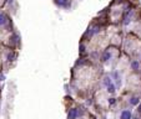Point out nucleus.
<instances>
[{
    "label": "nucleus",
    "instance_id": "nucleus-1",
    "mask_svg": "<svg viewBox=\"0 0 141 119\" xmlns=\"http://www.w3.org/2000/svg\"><path fill=\"white\" fill-rule=\"evenodd\" d=\"M10 23V20L5 12H0V26H5Z\"/></svg>",
    "mask_w": 141,
    "mask_h": 119
},
{
    "label": "nucleus",
    "instance_id": "nucleus-2",
    "mask_svg": "<svg viewBox=\"0 0 141 119\" xmlns=\"http://www.w3.org/2000/svg\"><path fill=\"white\" fill-rule=\"evenodd\" d=\"M76 117H77V109L71 108L68 113V119H76Z\"/></svg>",
    "mask_w": 141,
    "mask_h": 119
},
{
    "label": "nucleus",
    "instance_id": "nucleus-3",
    "mask_svg": "<svg viewBox=\"0 0 141 119\" xmlns=\"http://www.w3.org/2000/svg\"><path fill=\"white\" fill-rule=\"evenodd\" d=\"M120 119H131V112L129 109H125L121 112V115H120Z\"/></svg>",
    "mask_w": 141,
    "mask_h": 119
},
{
    "label": "nucleus",
    "instance_id": "nucleus-4",
    "mask_svg": "<svg viewBox=\"0 0 141 119\" xmlns=\"http://www.w3.org/2000/svg\"><path fill=\"white\" fill-rule=\"evenodd\" d=\"M54 1H55V4L57 5V6H69V4H68V1H69V0H54Z\"/></svg>",
    "mask_w": 141,
    "mask_h": 119
},
{
    "label": "nucleus",
    "instance_id": "nucleus-5",
    "mask_svg": "<svg viewBox=\"0 0 141 119\" xmlns=\"http://www.w3.org/2000/svg\"><path fill=\"white\" fill-rule=\"evenodd\" d=\"M111 58V53L109 52V51H105L104 53H103V57H101V60L104 62H106V61H109V60Z\"/></svg>",
    "mask_w": 141,
    "mask_h": 119
},
{
    "label": "nucleus",
    "instance_id": "nucleus-6",
    "mask_svg": "<svg viewBox=\"0 0 141 119\" xmlns=\"http://www.w3.org/2000/svg\"><path fill=\"white\" fill-rule=\"evenodd\" d=\"M130 104H132V106H139V104H140V99H139L137 97H132V98L130 99Z\"/></svg>",
    "mask_w": 141,
    "mask_h": 119
},
{
    "label": "nucleus",
    "instance_id": "nucleus-7",
    "mask_svg": "<svg viewBox=\"0 0 141 119\" xmlns=\"http://www.w3.org/2000/svg\"><path fill=\"white\" fill-rule=\"evenodd\" d=\"M131 68H132L134 71H137V70L140 68V63H139V61H136V60H135V61H132V62H131Z\"/></svg>",
    "mask_w": 141,
    "mask_h": 119
},
{
    "label": "nucleus",
    "instance_id": "nucleus-8",
    "mask_svg": "<svg viewBox=\"0 0 141 119\" xmlns=\"http://www.w3.org/2000/svg\"><path fill=\"white\" fill-rule=\"evenodd\" d=\"M103 83H104V86L109 87L110 84H112V83H111V78H110L109 76H106V77L104 78V81H103Z\"/></svg>",
    "mask_w": 141,
    "mask_h": 119
},
{
    "label": "nucleus",
    "instance_id": "nucleus-9",
    "mask_svg": "<svg viewBox=\"0 0 141 119\" xmlns=\"http://www.w3.org/2000/svg\"><path fill=\"white\" fill-rule=\"evenodd\" d=\"M15 52H8V55H6V58H8V61H14V60H15Z\"/></svg>",
    "mask_w": 141,
    "mask_h": 119
},
{
    "label": "nucleus",
    "instance_id": "nucleus-10",
    "mask_svg": "<svg viewBox=\"0 0 141 119\" xmlns=\"http://www.w3.org/2000/svg\"><path fill=\"white\" fill-rule=\"evenodd\" d=\"M115 91H116V88H115L114 84H110V86L107 87V92H109V93H115Z\"/></svg>",
    "mask_w": 141,
    "mask_h": 119
},
{
    "label": "nucleus",
    "instance_id": "nucleus-11",
    "mask_svg": "<svg viewBox=\"0 0 141 119\" xmlns=\"http://www.w3.org/2000/svg\"><path fill=\"white\" fill-rule=\"evenodd\" d=\"M115 102H116V99H115V98H110V99H109V103H110V104H114Z\"/></svg>",
    "mask_w": 141,
    "mask_h": 119
},
{
    "label": "nucleus",
    "instance_id": "nucleus-12",
    "mask_svg": "<svg viewBox=\"0 0 141 119\" xmlns=\"http://www.w3.org/2000/svg\"><path fill=\"white\" fill-rule=\"evenodd\" d=\"M84 50H85V47H84V45L81 44V45H80V53H83V52H84Z\"/></svg>",
    "mask_w": 141,
    "mask_h": 119
},
{
    "label": "nucleus",
    "instance_id": "nucleus-13",
    "mask_svg": "<svg viewBox=\"0 0 141 119\" xmlns=\"http://www.w3.org/2000/svg\"><path fill=\"white\" fill-rule=\"evenodd\" d=\"M137 110H139V112H140V113H141V103H140V104H139V109H137Z\"/></svg>",
    "mask_w": 141,
    "mask_h": 119
},
{
    "label": "nucleus",
    "instance_id": "nucleus-14",
    "mask_svg": "<svg viewBox=\"0 0 141 119\" xmlns=\"http://www.w3.org/2000/svg\"><path fill=\"white\" fill-rule=\"evenodd\" d=\"M131 119H139V118H136V117H135V118H131Z\"/></svg>",
    "mask_w": 141,
    "mask_h": 119
}]
</instances>
